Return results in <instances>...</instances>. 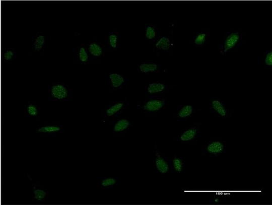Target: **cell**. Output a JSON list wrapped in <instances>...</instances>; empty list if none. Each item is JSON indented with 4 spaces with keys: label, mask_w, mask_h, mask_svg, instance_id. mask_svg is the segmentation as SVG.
Here are the masks:
<instances>
[{
    "label": "cell",
    "mask_w": 272,
    "mask_h": 205,
    "mask_svg": "<svg viewBox=\"0 0 272 205\" xmlns=\"http://www.w3.org/2000/svg\"><path fill=\"white\" fill-rule=\"evenodd\" d=\"M244 34L239 28H232L224 34L219 46L222 55H230L238 50L242 45Z\"/></svg>",
    "instance_id": "1"
},
{
    "label": "cell",
    "mask_w": 272,
    "mask_h": 205,
    "mask_svg": "<svg viewBox=\"0 0 272 205\" xmlns=\"http://www.w3.org/2000/svg\"><path fill=\"white\" fill-rule=\"evenodd\" d=\"M167 102L165 97L147 98L138 102L137 109L146 114L159 116L165 110Z\"/></svg>",
    "instance_id": "2"
},
{
    "label": "cell",
    "mask_w": 272,
    "mask_h": 205,
    "mask_svg": "<svg viewBox=\"0 0 272 205\" xmlns=\"http://www.w3.org/2000/svg\"><path fill=\"white\" fill-rule=\"evenodd\" d=\"M47 95L51 101L63 102L73 99L71 87L63 82L49 83Z\"/></svg>",
    "instance_id": "3"
},
{
    "label": "cell",
    "mask_w": 272,
    "mask_h": 205,
    "mask_svg": "<svg viewBox=\"0 0 272 205\" xmlns=\"http://www.w3.org/2000/svg\"><path fill=\"white\" fill-rule=\"evenodd\" d=\"M128 104L126 98L113 100L103 108L101 122L103 123H108L120 117L126 110Z\"/></svg>",
    "instance_id": "4"
},
{
    "label": "cell",
    "mask_w": 272,
    "mask_h": 205,
    "mask_svg": "<svg viewBox=\"0 0 272 205\" xmlns=\"http://www.w3.org/2000/svg\"><path fill=\"white\" fill-rule=\"evenodd\" d=\"M227 144L225 140L219 137L210 138L205 144L203 152L210 158H221L226 152Z\"/></svg>",
    "instance_id": "5"
},
{
    "label": "cell",
    "mask_w": 272,
    "mask_h": 205,
    "mask_svg": "<svg viewBox=\"0 0 272 205\" xmlns=\"http://www.w3.org/2000/svg\"><path fill=\"white\" fill-rule=\"evenodd\" d=\"M202 125L200 123L192 124L183 128L178 134L175 140L180 145H192L198 142L200 136Z\"/></svg>",
    "instance_id": "6"
},
{
    "label": "cell",
    "mask_w": 272,
    "mask_h": 205,
    "mask_svg": "<svg viewBox=\"0 0 272 205\" xmlns=\"http://www.w3.org/2000/svg\"><path fill=\"white\" fill-rule=\"evenodd\" d=\"M153 167L155 172L166 175L172 171V163L170 159L158 149L156 145L155 149L153 151Z\"/></svg>",
    "instance_id": "7"
},
{
    "label": "cell",
    "mask_w": 272,
    "mask_h": 205,
    "mask_svg": "<svg viewBox=\"0 0 272 205\" xmlns=\"http://www.w3.org/2000/svg\"><path fill=\"white\" fill-rule=\"evenodd\" d=\"M42 120V123L38 124L36 126V133L38 135L56 137L63 133L64 126L61 124L59 121H46V119Z\"/></svg>",
    "instance_id": "8"
},
{
    "label": "cell",
    "mask_w": 272,
    "mask_h": 205,
    "mask_svg": "<svg viewBox=\"0 0 272 205\" xmlns=\"http://www.w3.org/2000/svg\"><path fill=\"white\" fill-rule=\"evenodd\" d=\"M209 106L214 116L223 119L231 117L232 110L223 98L218 97H213L210 100Z\"/></svg>",
    "instance_id": "9"
},
{
    "label": "cell",
    "mask_w": 272,
    "mask_h": 205,
    "mask_svg": "<svg viewBox=\"0 0 272 205\" xmlns=\"http://www.w3.org/2000/svg\"><path fill=\"white\" fill-rule=\"evenodd\" d=\"M109 124L111 131L114 134L118 137H125L133 127V120L119 117L109 122Z\"/></svg>",
    "instance_id": "10"
},
{
    "label": "cell",
    "mask_w": 272,
    "mask_h": 205,
    "mask_svg": "<svg viewBox=\"0 0 272 205\" xmlns=\"http://www.w3.org/2000/svg\"><path fill=\"white\" fill-rule=\"evenodd\" d=\"M150 45L153 50L160 54L171 53L175 47L174 38L169 35L158 37L156 40L151 42Z\"/></svg>",
    "instance_id": "11"
},
{
    "label": "cell",
    "mask_w": 272,
    "mask_h": 205,
    "mask_svg": "<svg viewBox=\"0 0 272 205\" xmlns=\"http://www.w3.org/2000/svg\"><path fill=\"white\" fill-rule=\"evenodd\" d=\"M170 85L164 82H149L146 87L147 98L164 97L170 89Z\"/></svg>",
    "instance_id": "12"
},
{
    "label": "cell",
    "mask_w": 272,
    "mask_h": 205,
    "mask_svg": "<svg viewBox=\"0 0 272 205\" xmlns=\"http://www.w3.org/2000/svg\"><path fill=\"white\" fill-rule=\"evenodd\" d=\"M198 110L191 103H183L175 110L173 116L175 119L183 120L194 118Z\"/></svg>",
    "instance_id": "13"
},
{
    "label": "cell",
    "mask_w": 272,
    "mask_h": 205,
    "mask_svg": "<svg viewBox=\"0 0 272 205\" xmlns=\"http://www.w3.org/2000/svg\"><path fill=\"white\" fill-rule=\"evenodd\" d=\"M86 45L91 61L99 60L104 57L105 55L104 46L99 39L95 37L87 42Z\"/></svg>",
    "instance_id": "14"
},
{
    "label": "cell",
    "mask_w": 272,
    "mask_h": 205,
    "mask_svg": "<svg viewBox=\"0 0 272 205\" xmlns=\"http://www.w3.org/2000/svg\"><path fill=\"white\" fill-rule=\"evenodd\" d=\"M128 82V77L124 74L117 72H110L109 74V87L112 91L123 89Z\"/></svg>",
    "instance_id": "15"
},
{
    "label": "cell",
    "mask_w": 272,
    "mask_h": 205,
    "mask_svg": "<svg viewBox=\"0 0 272 205\" xmlns=\"http://www.w3.org/2000/svg\"><path fill=\"white\" fill-rule=\"evenodd\" d=\"M210 33L204 29L195 30L191 40V44L196 49H202L210 42Z\"/></svg>",
    "instance_id": "16"
},
{
    "label": "cell",
    "mask_w": 272,
    "mask_h": 205,
    "mask_svg": "<svg viewBox=\"0 0 272 205\" xmlns=\"http://www.w3.org/2000/svg\"><path fill=\"white\" fill-rule=\"evenodd\" d=\"M28 191L31 194L30 200L32 201L41 203L45 202L48 195V192L46 190L45 185H38L37 183H33L31 189H29Z\"/></svg>",
    "instance_id": "17"
},
{
    "label": "cell",
    "mask_w": 272,
    "mask_h": 205,
    "mask_svg": "<svg viewBox=\"0 0 272 205\" xmlns=\"http://www.w3.org/2000/svg\"><path fill=\"white\" fill-rule=\"evenodd\" d=\"M163 65L153 60H147L140 63L137 69V73L140 74L159 73L162 71Z\"/></svg>",
    "instance_id": "18"
},
{
    "label": "cell",
    "mask_w": 272,
    "mask_h": 205,
    "mask_svg": "<svg viewBox=\"0 0 272 205\" xmlns=\"http://www.w3.org/2000/svg\"><path fill=\"white\" fill-rule=\"evenodd\" d=\"M118 186V178L113 174L101 176L100 177V187L104 191L117 190Z\"/></svg>",
    "instance_id": "19"
},
{
    "label": "cell",
    "mask_w": 272,
    "mask_h": 205,
    "mask_svg": "<svg viewBox=\"0 0 272 205\" xmlns=\"http://www.w3.org/2000/svg\"><path fill=\"white\" fill-rule=\"evenodd\" d=\"M108 51L112 55L118 54L120 49L119 32L110 31L108 36Z\"/></svg>",
    "instance_id": "20"
},
{
    "label": "cell",
    "mask_w": 272,
    "mask_h": 205,
    "mask_svg": "<svg viewBox=\"0 0 272 205\" xmlns=\"http://www.w3.org/2000/svg\"><path fill=\"white\" fill-rule=\"evenodd\" d=\"M76 57L77 63L80 64L87 66L88 64L91 62L90 55L85 43H81L77 46Z\"/></svg>",
    "instance_id": "21"
},
{
    "label": "cell",
    "mask_w": 272,
    "mask_h": 205,
    "mask_svg": "<svg viewBox=\"0 0 272 205\" xmlns=\"http://www.w3.org/2000/svg\"><path fill=\"white\" fill-rule=\"evenodd\" d=\"M41 110L38 104L30 100L25 106V116L29 117V118L36 119L41 115Z\"/></svg>",
    "instance_id": "22"
},
{
    "label": "cell",
    "mask_w": 272,
    "mask_h": 205,
    "mask_svg": "<svg viewBox=\"0 0 272 205\" xmlns=\"http://www.w3.org/2000/svg\"><path fill=\"white\" fill-rule=\"evenodd\" d=\"M159 24L158 23L147 24L145 27V38L147 42H152L158 37Z\"/></svg>",
    "instance_id": "23"
},
{
    "label": "cell",
    "mask_w": 272,
    "mask_h": 205,
    "mask_svg": "<svg viewBox=\"0 0 272 205\" xmlns=\"http://www.w3.org/2000/svg\"><path fill=\"white\" fill-rule=\"evenodd\" d=\"M46 45V36L44 33H38L33 38L32 46L34 51L37 53L45 51Z\"/></svg>",
    "instance_id": "24"
},
{
    "label": "cell",
    "mask_w": 272,
    "mask_h": 205,
    "mask_svg": "<svg viewBox=\"0 0 272 205\" xmlns=\"http://www.w3.org/2000/svg\"><path fill=\"white\" fill-rule=\"evenodd\" d=\"M171 160L172 171L175 174H181L186 167V164L182 156H174Z\"/></svg>",
    "instance_id": "25"
},
{
    "label": "cell",
    "mask_w": 272,
    "mask_h": 205,
    "mask_svg": "<svg viewBox=\"0 0 272 205\" xmlns=\"http://www.w3.org/2000/svg\"><path fill=\"white\" fill-rule=\"evenodd\" d=\"M17 51L11 46H9L4 49L2 57L4 63L12 64L17 58Z\"/></svg>",
    "instance_id": "26"
},
{
    "label": "cell",
    "mask_w": 272,
    "mask_h": 205,
    "mask_svg": "<svg viewBox=\"0 0 272 205\" xmlns=\"http://www.w3.org/2000/svg\"><path fill=\"white\" fill-rule=\"evenodd\" d=\"M264 68L272 69V49L271 48L265 49L264 51Z\"/></svg>",
    "instance_id": "27"
}]
</instances>
